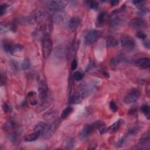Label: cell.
I'll return each instance as SVG.
<instances>
[{"instance_id":"obj_1","label":"cell","mask_w":150,"mask_h":150,"mask_svg":"<svg viewBox=\"0 0 150 150\" xmlns=\"http://www.w3.org/2000/svg\"><path fill=\"white\" fill-rule=\"evenodd\" d=\"M52 41L50 38L49 34H46L42 38V51L45 59L47 58L50 55L52 49Z\"/></svg>"},{"instance_id":"obj_2","label":"cell","mask_w":150,"mask_h":150,"mask_svg":"<svg viewBox=\"0 0 150 150\" xmlns=\"http://www.w3.org/2000/svg\"><path fill=\"white\" fill-rule=\"evenodd\" d=\"M45 12L42 9L33 11L31 15L28 18L27 21L30 24H37L41 22L45 17Z\"/></svg>"},{"instance_id":"obj_3","label":"cell","mask_w":150,"mask_h":150,"mask_svg":"<svg viewBox=\"0 0 150 150\" xmlns=\"http://www.w3.org/2000/svg\"><path fill=\"white\" fill-rule=\"evenodd\" d=\"M122 47L127 51H132L135 47V43L134 39L127 35H124L121 38Z\"/></svg>"},{"instance_id":"obj_4","label":"cell","mask_w":150,"mask_h":150,"mask_svg":"<svg viewBox=\"0 0 150 150\" xmlns=\"http://www.w3.org/2000/svg\"><path fill=\"white\" fill-rule=\"evenodd\" d=\"M45 4L48 9L54 12L62 11L66 6V3L63 1H47Z\"/></svg>"},{"instance_id":"obj_5","label":"cell","mask_w":150,"mask_h":150,"mask_svg":"<svg viewBox=\"0 0 150 150\" xmlns=\"http://www.w3.org/2000/svg\"><path fill=\"white\" fill-rule=\"evenodd\" d=\"M57 126V123L55 121L52 123H47V125L46 126L45 130L41 134L42 137L44 139H49V138H50L53 135Z\"/></svg>"},{"instance_id":"obj_6","label":"cell","mask_w":150,"mask_h":150,"mask_svg":"<svg viewBox=\"0 0 150 150\" xmlns=\"http://www.w3.org/2000/svg\"><path fill=\"white\" fill-rule=\"evenodd\" d=\"M101 35V32L98 30L93 29L89 31L85 37L86 43L88 45H92L96 42Z\"/></svg>"},{"instance_id":"obj_7","label":"cell","mask_w":150,"mask_h":150,"mask_svg":"<svg viewBox=\"0 0 150 150\" xmlns=\"http://www.w3.org/2000/svg\"><path fill=\"white\" fill-rule=\"evenodd\" d=\"M95 129V128L93 125L89 124L85 125L79 133L80 138L83 141L86 140L93 133Z\"/></svg>"},{"instance_id":"obj_8","label":"cell","mask_w":150,"mask_h":150,"mask_svg":"<svg viewBox=\"0 0 150 150\" xmlns=\"http://www.w3.org/2000/svg\"><path fill=\"white\" fill-rule=\"evenodd\" d=\"M129 26L133 29H141L147 27V23L146 21L141 18H137L130 21Z\"/></svg>"},{"instance_id":"obj_9","label":"cell","mask_w":150,"mask_h":150,"mask_svg":"<svg viewBox=\"0 0 150 150\" xmlns=\"http://www.w3.org/2000/svg\"><path fill=\"white\" fill-rule=\"evenodd\" d=\"M141 95L140 91L138 90H133L127 95L124 99V102L126 104H131L135 102L139 99Z\"/></svg>"},{"instance_id":"obj_10","label":"cell","mask_w":150,"mask_h":150,"mask_svg":"<svg viewBox=\"0 0 150 150\" xmlns=\"http://www.w3.org/2000/svg\"><path fill=\"white\" fill-rule=\"evenodd\" d=\"M81 23V19L77 17H75L69 19L67 22V27L71 30L76 29Z\"/></svg>"},{"instance_id":"obj_11","label":"cell","mask_w":150,"mask_h":150,"mask_svg":"<svg viewBox=\"0 0 150 150\" xmlns=\"http://www.w3.org/2000/svg\"><path fill=\"white\" fill-rule=\"evenodd\" d=\"M57 114V113L56 110H50L46 112L43 114V118L47 121L52 123L55 121V120L56 119Z\"/></svg>"},{"instance_id":"obj_12","label":"cell","mask_w":150,"mask_h":150,"mask_svg":"<svg viewBox=\"0 0 150 150\" xmlns=\"http://www.w3.org/2000/svg\"><path fill=\"white\" fill-rule=\"evenodd\" d=\"M85 96L82 94V93L79 90L76 92V93H75L73 95H72L71 98H70V102L72 104H79L81 103Z\"/></svg>"},{"instance_id":"obj_13","label":"cell","mask_w":150,"mask_h":150,"mask_svg":"<svg viewBox=\"0 0 150 150\" xmlns=\"http://www.w3.org/2000/svg\"><path fill=\"white\" fill-rule=\"evenodd\" d=\"M53 18L55 20H56L57 22H63L67 21V15L62 12V11H55L53 14Z\"/></svg>"},{"instance_id":"obj_14","label":"cell","mask_w":150,"mask_h":150,"mask_svg":"<svg viewBox=\"0 0 150 150\" xmlns=\"http://www.w3.org/2000/svg\"><path fill=\"white\" fill-rule=\"evenodd\" d=\"M135 64L137 66L139 67L147 69L149 67L150 61L148 58H147V57H143V58H141L140 59L137 60L135 62Z\"/></svg>"},{"instance_id":"obj_15","label":"cell","mask_w":150,"mask_h":150,"mask_svg":"<svg viewBox=\"0 0 150 150\" xmlns=\"http://www.w3.org/2000/svg\"><path fill=\"white\" fill-rule=\"evenodd\" d=\"M93 125L95 127V128L97 129L100 134H104L107 131V129H106V123L103 121H96L94 124Z\"/></svg>"},{"instance_id":"obj_16","label":"cell","mask_w":150,"mask_h":150,"mask_svg":"<svg viewBox=\"0 0 150 150\" xmlns=\"http://www.w3.org/2000/svg\"><path fill=\"white\" fill-rule=\"evenodd\" d=\"M107 14L105 12H103H103H101L97 16L96 25L98 27H101L105 25L107 22Z\"/></svg>"},{"instance_id":"obj_17","label":"cell","mask_w":150,"mask_h":150,"mask_svg":"<svg viewBox=\"0 0 150 150\" xmlns=\"http://www.w3.org/2000/svg\"><path fill=\"white\" fill-rule=\"evenodd\" d=\"M106 45L107 48H116L119 45L118 41L113 37H109L106 39Z\"/></svg>"},{"instance_id":"obj_18","label":"cell","mask_w":150,"mask_h":150,"mask_svg":"<svg viewBox=\"0 0 150 150\" xmlns=\"http://www.w3.org/2000/svg\"><path fill=\"white\" fill-rule=\"evenodd\" d=\"M47 125V123H46L41 122V121L39 122L37 124L35 127L34 132L37 133L39 134L40 135H41V134L42 133V132L45 130Z\"/></svg>"},{"instance_id":"obj_19","label":"cell","mask_w":150,"mask_h":150,"mask_svg":"<svg viewBox=\"0 0 150 150\" xmlns=\"http://www.w3.org/2000/svg\"><path fill=\"white\" fill-rule=\"evenodd\" d=\"M62 146L66 149H72L74 147V140L72 138H67L64 140Z\"/></svg>"},{"instance_id":"obj_20","label":"cell","mask_w":150,"mask_h":150,"mask_svg":"<svg viewBox=\"0 0 150 150\" xmlns=\"http://www.w3.org/2000/svg\"><path fill=\"white\" fill-rule=\"evenodd\" d=\"M121 125V122L120 120H119L116 121V123H114L113 125H111L110 127L108 129L107 131H108L110 134H113L117 131V130L119 129Z\"/></svg>"},{"instance_id":"obj_21","label":"cell","mask_w":150,"mask_h":150,"mask_svg":"<svg viewBox=\"0 0 150 150\" xmlns=\"http://www.w3.org/2000/svg\"><path fill=\"white\" fill-rule=\"evenodd\" d=\"M149 141V131H147L144 133L140 137L139 140V144L140 145H144Z\"/></svg>"},{"instance_id":"obj_22","label":"cell","mask_w":150,"mask_h":150,"mask_svg":"<svg viewBox=\"0 0 150 150\" xmlns=\"http://www.w3.org/2000/svg\"><path fill=\"white\" fill-rule=\"evenodd\" d=\"M39 136H40L39 134L34 132L33 133H32V134H30L27 135L25 137V141L27 142H31V141H35L38 139Z\"/></svg>"},{"instance_id":"obj_23","label":"cell","mask_w":150,"mask_h":150,"mask_svg":"<svg viewBox=\"0 0 150 150\" xmlns=\"http://www.w3.org/2000/svg\"><path fill=\"white\" fill-rule=\"evenodd\" d=\"M73 111V108L72 107H67V108L65 109L61 114V118L62 119H65L67 116H69Z\"/></svg>"},{"instance_id":"obj_24","label":"cell","mask_w":150,"mask_h":150,"mask_svg":"<svg viewBox=\"0 0 150 150\" xmlns=\"http://www.w3.org/2000/svg\"><path fill=\"white\" fill-rule=\"evenodd\" d=\"M13 45L14 44H12V43H11L9 42L5 41L3 42V48L5 52L11 53V51H12Z\"/></svg>"},{"instance_id":"obj_25","label":"cell","mask_w":150,"mask_h":150,"mask_svg":"<svg viewBox=\"0 0 150 150\" xmlns=\"http://www.w3.org/2000/svg\"><path fill=\"white\" fill-rule=\"evenodd\" d=\"M23 49H24V47L21 45H19V44L14 45L13 49H12V51H11V54H15L18 52L22 51Z\"/></svg>"},{"instance_id":"obj_26","label":"cell","mask_w":150,"mask_h":150,"mask_svg":"<svg viewBox=\"0 0 150 150\" xmlns=\"http://www.w3.org/2000/svg\"><path fill=\"white\" fill-rule=\"evenodd\" d=\"M146 1H143V0H138V1H134L133 3L136 7L142 8L146 4Z\"/></svg>"},{"instance_id":"obj_27","label":"cell","mask_w":150,"mask_h":150,"mask_svg":"<svg viewBox=\"0 0 150 150\" xmlns=\"http://www.w3.org/2000/svg\"><path fill=\"white\" fill-rule=\"evenodd\" d=\"M120 22H121V19L119 17L114 18L111 21V26L112 27H116L120 24Z\"/></svg>"},{"instance_id":"obj_28","label":"cell","mask_w":150,"mask_h":150,"mask_svg":"<svg viewBox=\"0 0 150 150\" xmlns=\"http://www.w3.org/2000/svg\"><path fill=\"white\" fill-rule=\"evenodd\" d=\"M73 77H74V79L76 80V81L79 82V81H80V80L83 79V75L80 72L76 71L74 73Z\"/></svg>"},{"instance_id":"obj_29","label":"cell","mask_w":150,"mask_h":150,"mask_svg":"<svg viewBox=\"0 0 150 150\" xmlns=\"http://www.w3.org/2000/svg\"><path fill=\"white\" fill-rule=\"evenodd\" d=\"M141 110L144 114L146 116L148 117H149V106L147 105H144L142 106L141 107Z\"/></svg>"},{"instance_id":"obj_30","label":"cell","mask_w":150,"mask_h":150,"mask_svg":"<svg viewBox=\"0 0 150 150\" xmlns=\"http://www.w3.org/2000/svg\"><path fill=\"white\" fill-rule=\"evenodd\" d=\"M136 37L138 38L141 39H145L147 37V35L145 32H144L141 31H140L137 32V33L136 34Z\"/></svg>"},{"instance_id":"obj_31","label":"cell","mask_w":150,"mask_h":150,"mask_svg":"<svg viewBox=\"0 0 150 150\" xmlns=\"http://www.w3.org/2000/svg\"><path fill=\"white\" fill-rule=\"evenodd\" d=\"M29 66H30L29 61L27 59L23 61V62L21 63V67L22 69H24V70H26V69H28L29 67Z\"/></svg>"},{"instance_id":"obj_32","label":"cell","mask_w":150,"mask_h":150,"mask_svg":"<svg viewBox=\"0 0 150 150\" xmlns=\"http://www.w3.org/2000/svg\"><path fill=\"white\" fill-rule=\"evenodd\" d=\"M3 110L5 113H9L11 111L12 109H11V107L10 106L7 104V103H4L3 105Z\"/></svg>"},{"instance_id":"obj_33","label":"cell","mask_w":150,"mask_h":150,"mask_svg":"<svg viewBox=\"0 0 150 150\" xmlns=\"http://www.w3.org/2000/svg\"><path fill=\"white\" fill-rule=\"evenodd\" d=\"M89 5L92 9L97 10L99 8V4L97 1H90L89 2Z\"/></svg>"},{"instance_id":"obj_34","label":"cell","mask_w":150,"mask_h":150,"mask_svg":"<svg viewBox=\"0 0 150 150\" xmlns=\"http://www.w3.org/2000/svg\"><path fill=\"white\" fill-rule=\"evenodd\" d=\"M110 109L113 112H116L117 110V107L114 101H111L110 103Z\"/></svg>"},{"instance_id":"obj_35","label":"cell","mask_w":150,"mask_h":150,"mask_svg":"<svg viewBox=\"0 0 150 150\" xmlns=\"http://www.w3.org/2000/svg\"><path fill=\"white\" fill-rule=\"evenodd\" d=\"M7 8V5L6 4H3L1 5V7H0V11H1V16H3L4 14H5L6 10Z\"/></svg>"},{"instance_id":"obj_36","label":"cell","mask_w":150,"mask_h":150,"mask_svg":"<svg viewBox=\"0 0 150 150\" xmlns=\"http://www.w3.org/2000/svg\"><path fill=\"white\" fill-rule=\"evenodd\" d=\"M71 70L72 71H75L77 67V62L76 59H73L72 63H71Z\"/></svg>"},{"instance_id":"obj_37","label":"cell","mask_w":150,"mask_h":150,"mask_svg":"<svg viewBox=\"0 0 150 150\" xmlns=\"http://www.w3.org/2000/svg\"><path fill=\"white\" fill-rule=\"evenodd\" d=\"M8 29V26L5 24H1V33H5Z\"/></svg>"},{"instance_id":"obj_38","label":"cell","mask_w":150,"mask_h":150,"mask_svg":"<svg viewBox=\"0 0 150 150\" xmlns=\"http://www.w3.org/2000/svg\"><path fill=\"white\" fill-rule=\"evenodd\" d=\"M147 13V11L146 10H145V9H141L140 11H139L137 13V15L138 16H140V17H143V16L146 15Z\"/></svg>"},{"instance_id":"obj_39","label":"cell","mask_w":150,"mask_h":150,"mask_svg":"<svg viewBox=\"0 0 150 150\" xmlns=\"http://www.w3.org/2000/svg\"><path fill=\"white\" fill-rule=\"evenodd\" d=\"M144 47L146 48L149 49V41H145L144 42Z\"/></svg>"},{"instance_id":"obj_40","label":"cell","mask_w":150,"mask_h":150,"mask_svg":"<svg viewBox=\"0 0 150 150\" xmlns=\"http://www.w3.org/2000/svg\"><path fill=\"white\" fill-rule=\"evenodd\" d=\"M35 95H36V93H35L34 91H30V92H29V93H28V97H33V96H34Z\"/></svg>"},{"instance_id":"obj_41","label":"cell","mask_w":150,"mask_h":150,"mask_svg":"<svg viewBox=\"0 0 150 150\" xmlns=\"http://www.w3.org/2000/svg\"><path fill=\"white\" fill-rule=\"evenodd\" d=\"M110 3H111V5L112 6H115V5H117V4L119 3V1H111Z\"/></svg>"},{"instance_id":"obj_42","label":"cell","mask_w":150,"mask_h":150,"mask_svg":"<svg viewBox=\"0 0 150 150\" xmlns=\"http://www.w3.org/2000/svg\"><path fill=\"white\" fill-rule=\"evenodd\" d=\"M37 101L36 100H33V101H31L30 102V104L32 105V106H36L37 105Z\"/></svg>"}]
</instances>
